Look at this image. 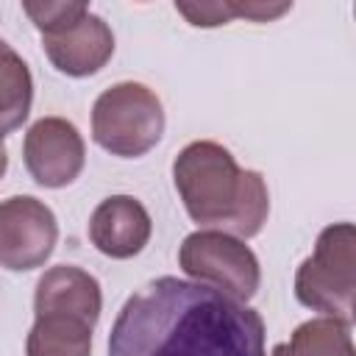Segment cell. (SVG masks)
Masks as SVG:
<instances>
[{"label":"cell","mask_w":356,"mask_h":356,"mask_svg":"<svg viewBox=\"0 0 356 356\" xmlns=\"http://www.w3.org/2000/svg\"><path fill=\"white\" fill-rule=\"evenodd\" d=\"M172 178L186 214L197 225L250 239L267 222L270 195L261 172L239 170L234 156L217 142H189L175 156Z\"/></svg>","instance_id":"2"},{"label":"cell","mask_w":356,"mask_h":356,"mask_svg":"<svg viewBox=\"0 0 356 356\" xmlns=\"http://www.w3.org/2000/svg\"><path fill=\"white\" fill-rule=\"evenodd\" d=\"M175 8L197 28H214L234 17L231 3H175Z\"/></svg>","instance_id":"15"},{"label":"cell","mask_w":356,"mask_h":356,"mask_svg":"<svg viewBox=\"0 0 356 356\" xmlns=\"http://www.w3.org/2000/svg\"><path fill=\"white\" fill-rule=\"evenodd\" d=\"M42 47L58 72L83 78L106 67L114 53V33L103 22V17L86 11L78 22L56 33H42Z\"/></svg>","instance_id":"8"},{"label":"cell","mask_w":356,"mask_h":356,"mask_svg":"<svg viewBox=\"0 0 356 356\" xmlns=\"http://www.w3.org/2000/svg\"><path fill=\"white\" fill-rule=\"evenodd\" d=\"M150 214L145 206L131 195H111L106 197L89 220V239L92 245L111 256V259H131L136 256L150 239Z\"/></svg>","instance_id":"9"},{"label":"cell","mask_w":356,"mask_h":356,"mask_svg":"<svg viewBox=\"0 0 356 356\" xmlns=\"http://www.w3.org/2000/svg\"><path fill=\"white\" fill-rule=\"evenodd\" d=\"M181 270L197 284L214 286L236 300H250L259 289L261 270L253 250L225 231H195L178 250Z\"/></svg>","instance_id":"5"},{"label":"cell","mask_w":356,"mask_h":356,"mask_svg":"<svg viewBox=\"0 0 356 356\" xmlns=\"http://www.w3.org/2000/svg\"><path fill=\"white\" fill-rule=\"evenodd\" d=\"M22 156L31 178L39 186L58 189L81 175L86 147L72 122L64 117H42L28 128Z\"/></svg>","instance_id":"7"},{"label":"cell","mask_w":356,"mask_h":356,"mask_svg":"<svg viewBox=\"0 0 356 356\" xmlns=\"http://www.w3.org/2000/svg\"><path fill=\"white\" fill-rule=\"evenodd\" d=\"M58 239L53 211L31 197L14 195L0 203V267L33 270L47 261Z\"/></svg>","instance_id":"6"},{"label":"cell","mask_w":356,"mask_h":356,"mask_svg":"<svg viewBox=\"0 0 356 356\" xmlns=\"http://www.w3.org/2000/svg\"><path fill=\"white\" fill-rule=\"evenodd\" d=\"M164 134V108L156 92L122 81L108 86L92 108V136L111 156H145Z\"/></svg>","instance_id":"4"},{"label":"cell","mask_w":356,"mask_h":356,"mask_svg":"<svg viewBox=\"0 0 356 356\" xmlns=\"http://www.w3.org/2000/svg\"><path fill=\"white\" fill-rule=\"evenodd\" d=\"M22 11L31 17V22L42 31V33H56L72 22H78L89 6L86 3H72V0H58V3H22Z\"/></svg>","instance_id":"14"},{"label":"cell","mask_w":356,"mask_h":356,"mask_svg":"<svg viewBox=\"0 0 356 356\" xmlns=\"http://www.w3.org/2000/svg\"><path fill=\"white\" fill-rule=\"evenodd\" d=\"M108 356H267L264 320L214 286L161 275L120 309Z\"/></svg>","instance_id":"1"},{"label":"cell","mask_w":356,"mask_h":356,"mask_svg":"<svg viewBox=\"0 0 356 356\" xmlns=\"http://www.w3.org/2000/svg\"><path fill=\"white\" fill-rule=\"evenodd\" d=\"M100 309H103L100 284L81 267L58 264V267H50L36 281V295H33L36 317L39 314H67V317H78V320L95 325L100 317Z\"/></svg>","instance_id":"10"},{"label":"cell","mask_w":356,"mask_h":356,"mask_svg":"<svg viewBox=\"0 0 356 356\" xmlns=\"http://www.w3.org/2000/svg\"><path fill=\"white\" fill-rule=\"evenodd\" d=\"M33 81L28 64L0 39V139L17 131L31 111Z\"/></svg>","instance_id":"12"},{"label":"cell","mask_w":356,"mask_h":356,"mask_svg":"<svg viewBox=\"0 0 356 356\" xmlns=\"http://www.w3.org/2000/svg\"><path fill=\"white\" fill-rule=\"evenodd\" d=\"M356 292V231L337 222L320 231L314 253L298 267L295 295L306 309L323 312L339 323H353Z\"/></svg>","instance_id":"3"},{"label":"cell","mask_w":356,"mask_h":356,"mask_svg":"<svg viewBox=\"0 0 356 356\" xmlns=\"http://www.w3.org/2000/svg\"><path fill=\"white\" fill-rule=\"evenodd\" d=\"M92 328L89 323L67 314H39L25 350L28 356H89L92 353Z\"/></svg>","instance_id":"11"},{"label":"cell","mask_w":356,"mask_h":356,"mask_svg":"<svg viewBox=\"0 0 356 356\" xmlns=\"http://www.w3.org/2000/svg\"><path fill=\"white\" fill-rule=\"evenodd\" d=\"M286 356H353L350 325L334 317L306 320L295 328Z\"/></svg>","instance_id":"13"},{"label":"cell","mask_w":356,"mask_h":356,"mask_svg":"<svg viewBox=\"0 0 356 356\" xmlns=\"http://www.w3.org/2000/svg\"><path fill=\"white\" fill-rule=\"evenodd\" d=\"M270 356H286V345H275Z\"/></svg>","instance_id":"17"},{"label":"cell","mask_w":356,"mask_h":356,"mask_svg":"<svg viewBox=\"0 0 356 356\" xmlns=\"http://www.w3.org/2000/svg\"><path fill=\"white\" fill-rule=\"evenodd\" d=\"M6 167H8V156H6V145H3V139H0V178H3Z\"/></svg>","instance_id":"16"}]
</instances>
